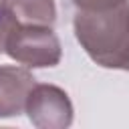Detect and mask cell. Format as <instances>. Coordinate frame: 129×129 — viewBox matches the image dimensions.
<instances>
[{
  "label": "cell",
  "instance_id": "cell-1",
  "mask_svg": "<svg viewBox=\"0 0 129 129\" xmlns=\"http://www.w3.org/2000/svg\"><path fill=\"white\" fill-rule=\"evenodd\" d=\"M75 38L103 69H125L129 60V0L105 10H77Z\"/></svg>",
  "mask_w": 129,
  "mask_h": 129
},
{
  "label": "cell",
  "instance_id": "cell-2",
  "mask_svg": "<svg viewBox=\"0 0 129 129\" xmlns=\"http://www.w3.org/2000/svg\"><path fill=\"white\" fill-rule=\"evenodd\" d=\"M12 60L28 69H50L60 62L62 48L52 26L18 24L8 36L6 50Z\"/></svg>",
  "mask_w": 129,
  "mask_h": 129
},
{
  "label": "cell",
  "instance_id": "cell-3",
  "mask_svg": "<svg viewBox=\"0 0 129 129\" xmlns=\"http://www.w3.org/2000/svg\"><path fill=\"white\" fill-rule=\"evenodd\" d=\"M24 113L38 129H67L73 123V103L64 89L56 85L36 83L26 99Z\"/></svg>",
  "mask_w": 129,
  "mask_h": 129
},
{
  "label": "cell",
  "instance_id": "cell-4",
  "mask_svg": "<svg viewBox=\"0 0 129 129\" xmlns=\"http://www.w3.org/2000/svg\"><path fill=\"white\" fill-rule=\"evenodd\" d=\"M36 79L28 69L16 64L0 67V119L18 117L24 113V105Z\"/></svg>",
  "mask_w": 129,
  "mask_h": 129
},
{
  "label": "cell",
  "instance_id": "cell-5",
  "mask_svg": "<svg viewBox=\"0 0 129 129\" xmlns=\"http://www.w3.org/2000/svg\"><path fill=\"white\" fill-rule=\"evenodd\" d=\"M18 24H44L54 26L56 22V4L54 0H0Z\"/></svg>",
  "mask_w": 129,
  "mask_h": 129
},
{
  "label": "cell",
  "instance_id": "cell-6",
  "mask_svg": "<svg viewBox=\"0 0 129 129\" xmlns=\"http://www.w3.org/2000/svg\"><path fill=\"white\" fill-rule=\"evenodd\" d=\"M18 26V20L4 8L0 6V52L6 50V42H8V36L12 34V30Z\"/></svg>",
  "mask_w": 129,
  "mask_h": 129
},
{
  "label": "cell",
  "instance_id": "cell-7",
  "mask_svg": "<svg viewBox=\"0 0 129 129\" xmlns=\"http://www.w3.org/2000/svg\"><path fill=\"white\" fill-rule=\"evenodd\" d=\"M123 0H73L77 10H105L121 4Z\"/></svg>",
  "mask_w": 129,
  "mask_h": 129
},
{
  "label": "cell",
  "instance_id": "cell-8",
  "mask_svg": "<svg viewBox=\"0 0 129 129\" xmlns=\"http://www.w3.org/2000/svg\"><path fill=\"white\" fill-rule=\"evenodd\" d=\"M123 71H127V73H129V60H127V64H125V69H123Z\"/></svg>",
  "mask_w": 129,
  "mask_h": 129
}]
</instances>
